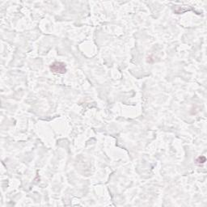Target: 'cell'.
Masks as SVG:
<instances>
[{
    "mask_svg": "<svg viewBox=\"0 0 207 207\" xmlns=\"http://www.w3.org/2000/svg\"><path fill=\"white\" fill-rule=\"evenodd\" d=\"M206 161V158L205 156H200L198 157L197 159H196V164H198V165H201V164H204Z\"/></svg>",
    "mask_w": 207,
    "mask_h": 207,
    "instance_id": "cell-2",
    "label": "cell"
},
{
    "mask_svg": "<svg viewBox=\"0 0 207 207\" xmlns=\"http://www.w3.org/2000/svg\"><path fill=\"white\" fill-rule=\"evenodd\" d=\"M50 71L55 74H65L66 72V64L61 62H55L50 66Z\"/></svg>",
    "mask_w": 207,
    "mask_h": 207,
    "instance_id": "cell-1",
    "label": "cell"
}]
</instances>
